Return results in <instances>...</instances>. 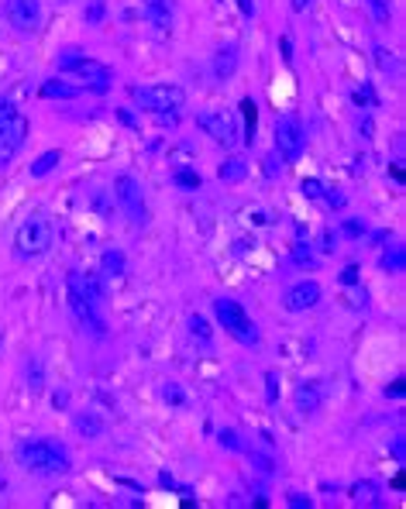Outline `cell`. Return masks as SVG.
I'll return each mask as SVG.
<instances>
[{
	"instance_id": "obj_26",
	"label": "cell",
	"mask_w": 406,
	"mask_h": 509,
	"mask_svg": "<svg viewBox=\"0 0 406 509\" xmlns=\"http://www.w3.org/2000/svg\"><path fill=\"white\" fill-rule=\"evenodd\" d=\"M248 457H251V461H255L265 475H272V471H276V461H272V457H265V454H258V451H248Z\"/></svg>"
},
{
	"instance_id": "obj_43",
	"label": "cell",
	"mask_w": 406,
	"mask_h": 509,
	"mask_svg": "<svg viewBox=\"0 0 406 509\" xmlns=\"http://www.w3.org/2000/svg\"><path fill=\"white\" fill-rule=\"evenodd\" d=\"M58 3H69V0H58Z\"/></svg>"
},
{
	"instance_id": "obj_27",
	"label": "cell",
	"mask_w": 406,
	"mask_h": 509,
	"mask_svg": "<svg viewBox=\"0 0 406 509\" xmlns=\"http://www.w3.org/2000/svg\"><path fill=\"white\" fill-rule=\"evenodd\" d=\"M76 430H83V434H100V423H97L93 416H76Z\"/></svg>"
},
{
	"instance_id": "obj_3",
	"label": "cell",
	"mask_w": 406,
	"mask_h": 509,
	"mask_svg": "<svg viewBox=\"0 0 406 509\" xmlns=\"http://www.w3.org/2000/svg\"><path fill=\"white\" fill-rule=\"evenodd\" d=\"M56 241V227L45 214H28L17 230H14V255L21 262H31V258H42Z\"/></svg>"
},
{
	"instance_id": "obj_11",
	"label": "cell",
	"mask_w": 406,
	"mask_h": 509,
	"mask_svg": "<svg viewBox=\"0 0 406 509\" xmlns=\"http://www.w3.org/2000/svg\"><path fill=\"white\" fill-rule=\"evenodd\" d=\"M320 303V283H313V279H303V283H296L286 289V296H283V306L290 310V313H306V310H313Z\"/></svg>"
},
{
	"instance_id": "obj_30",
	"label": "cell",
	"mask_w": 406,
	"mask_h": 509,
	"mask_svg": "<svg viewBox=\"0 0 406 509\" xmlns=\"http://www.w3.org/2000/svg\"><path fill=\"white\" fill-rule=\"evenodd\" d=\"M345 234H348V237H361V234H365V224H361V221H345Z\"/></svg>"
},
{
	"instance_id": "obj_17",
	"label": "cell",
	"mask_w": 406,
	"mask_h": 509,
	"mask_svg": "<svg viewBox=\"0 0 406 509\" xmlns=\"http://www.w3.org/2000/svg\"><path fill=\"white\" fill-rule=\"evenodd\" d=\"M234 65H237V49L234 45H228V49H221L217 56H214V72L224 79V76H231Z\"/></svg>"
},
{
	"instance_id": "obj_23",
	"label": "cell",
	"mask_w": 406,
	"mask_h": 509,
	"mask_svg": "<svg viewBox=\"0 0 406 509\" xmlns=\"http://www.w3.org/2000/svg\"><path fill=\"white\" fill-rule=\"evenodd\" d=\"M189 331H193V338H200L203 344H210V327H207V320H203V317H196V313H193V317H189Z\"/></svg>"
},
{
	"instance_id": "obj_34",
	"label": "cell",
	"mask_w": 406,
	"mask_h": 509,
	"mask_svg": "<svg viewBox=\"0 0 406 509\" xmlns=\"http://www.w3.org/2000/svg\"><path fill=\"white\" fill-rule=\"evenodd\" d=\"M265 382H269V402H276V372H265Z\"/></svg>"
},
{
	"instance_id": "obj_39",
	"label": "cell",
	"mask_w": 406,
	"mask_h": 509,
	"mask_svg": "<svg viewBox=\"0 0 406 509\" xmlns=\"http://www.w3.org/2000/svg\"><path fill=\"white\" fill-rule=\"evenodd\" d=\"M375 56H379V65H382V69H389V65H393V58H386V52H382V49H379Z\"/></svg>"
},
{
	"instance_id": "obj_4",
	"label": "cell",
	"mask_w": 406,
	"mask_h": 509,
	"mask_svg": "<svg viewBox=\"0 0 406 509\" xmlns=\"http://www.w3.org/2000/svg\"><path fill=\"white\" fill-rule=\"evenodd\" d=\"M214 317H217V324L224 327V334H231L237 344H244V347H258V327H255V320L248 317V310L231 299V296H217L214 299Z\"/></svg>"
},
{
	"instance_id": "obj_21",
	"label": "cell",
	"mask_w": 406,
	"mask_h": 509,
	"mask_svg": "<svg viewBox=\"0 0 406 509\" xmlns=\"http://www.w3.org/2000/svg\"><path fill=\"white\" fill-rule=\"evenodd\" d=\"M104 272L107 276H124V255L120 251H107L104 255Z\"/></svg>"
},
{
	"instance_id": "obj_9",
	"label": "cell",
	"mask_w": 406,
	"mask_h": 509,
	"mask_svg": "<svg viewBox=\"0 0 406 509\" xmlns=\"http://www.w3.org/2000/svg\"><path fill=\"white\" fill-rule=\"evenodd\" d=\"M196 127H200L207 138H214L217 145H224V148L237 145V120H234L231 113H224V111H200V113H196Z\"/></svg>"
},
{
	"instance_id": "obj_7",
	"label": "cell",
	"mask_w": 406,
	"mask_h": 509,
	"mask_svg": "<svg viewBox=\"0 0 406 509\" xmlns=\"http://www.w3.org/2000/svg\"><path fill=\"white\" fill-rule=\"evenodd\" d=\"M114 196L120 203V210L127 214V221L134 227H145L148 224V207H145V196H141V182L134 175H117L114 179Z\"/></svg>"
},
{
	"instance_id": "obj_8",
	"label": "cell",
	"mask_w": 406,
	"mask_h": 509,
	"mask_svg": "<svg viewBox=\"0 0 406 509\" xmlns=\"http://www.w3.org/2000/svg\"><path fill=\"white\" fill-rule=\"evenodd\" d=\"M306 148V127L296 113H283L276 120V152L286 159V162H296Z\"/></svg>"
},
{
	"instance_id": "obj_20",
	"label": "cell",
	"mask_w": 406,
	"mask_h": 509,
	"mask_svg": "<svg viewBox=\"0 0 406 509\" xmlns=\"http://www.w3.org/2000/svg\"><path fill=\"white\" fill-rule=\"evenodd\" d=\"M365 7L372 10V17H375L379 24H389V17H393V10H389V0H365Z\"/></svg>"
},
{
	"instance_id": "obj_19",
	"label": "cell",
	"mask_w": 406,
	"mask_h": 509,
	"mask_svg": "<svg viewBox=\"0 0 406 509\" xmlns=\"http://www.w3.org/2000/svg\"><path fill=\"white\" fill-rule=\"evenodd\" d=\"M217 175H221L224 182H241V179L248 175V166H244L241 159H228V162L217 169Z\"/></svg>"
},
{
	"instance_id": "obj_38",
	"label": "cell",
	"mask_w": 406,
	"mask_h": 509,
	"mask_svg": "<svg viewBox=\"0 0 406 509\" xmlns=\"http://www.w3.org/2000/svg\"><path fill=\"white\" fill-rule=\"evenodd\" d=\"M100 14H104V7H100V3H97V7H90V10H86V21H97V17H100Z\"/></svg>"
},
{
	"instance_id": "obj_13",
	"label": "cell",
	"mask_w": 406,
	"mask_h": 509,
	"mask_svg": "<svg viewBox=\"0 0 406 509\" xmlns=\"http://www.w3.org/2000/svg\"><path fill=\"white\" fill-rule=\"evenodd\" d=\"M145 17H148L159 31L173 28V0H145Z\"/></svg>"
},
{
	"instance_id": "obj_31",
	"label": "cell",
	"mask_w": 406,
	"mask_h": 509,
	"mask_svg": "<svg viewBox=\"0 0 406 509\" xmlns=\"http://www.w3.org/2000/svg\"><path fill=\"white\" fill-rule=\"evenodd\" d=\"M290 506H313V499L303 492H290Z\"/></svg>"
},
{
	"instance_id": "obj_40",
	"label": "cell",
	"mask_w": 406,
	"mask_h": 509,
	"mask_svg": "<svg viewBox=\"0 0 406 509\" xmlns=\"http://www.w3.org/2000/svg\"><path fill=\"white\" fill-rule=\"evenodd\" d=\"M237 7H241V14H251L255 7H251V0H237Z\"/></svg>"
},
{
	"instance_id": "obj_5",
	"label": "cell",
	"mask_w": 406,
	"mask_h": 509,
	"mask_svg": "<svg viewBox=\"0 0 406 509\" xmlns=\"http://www.w3.org/2000/svg\"><path fill=\"white\" fill-rule=\"evenodd\" d=\"M58 69H62V72H76V76H79L86 86H93V90H107V86L114 83V69H111V65L83 56L79 49H65V52L58 56Z\"/></svg>"
},
{
	"instance_id": "obj_37",
	"label": "cell",
	"mask_w": 406,
	"mask_h": 509,
	"mask_svg": "<svg viewBox=\"0 0 406 509\" xmlns=\"http://www.w3.org/2000/svg\"><path fill=\"white\" fill-rule=\"evenodd\" d=\"M162 396H166V399H173V402H182V393H179V389H175V386H169V389H166V393H162Z\"/></svg>"
},
{
	"instance_id": "obj_25",
	"label": "cell",
	"mask_w": 406,
	"mask_h": 509,
	"mask_svg": "<svg viewBox=\"0 0 406 509\" xmlns=\"http://www.w3.org/2000/svg\"><path fill=\"white\" fill-rule=\"evenodd\" d=\"M173 182H175V186H186V189H196V186H200V175H196V172H189V169H179L173 175Z\"/></svg>"
},
{
	"instance_id": "obj_36",
	"label": "cell",
	"mask_w": 406,
	"mask_h": 509,
	"mask_svg": "<svg viewBox=\"0 0 406 509\" xmlns=\"http://www.w3.org/2000/svg\"><path fill=\"white\" fill-rule=\"evenodd\" d=\"M403 437H396V444H393V454H396V461H400V464H403Z\"/></svg>"
},
{
	"instance_id": "obj_22",
	"label": "cell",
	"mask_w": 406,
	"mask_h": 509,
	"mask_svg": "<svg viewBox=\"0 0 406 509\" xmlns=\"http://www.w3.org/2000/svg\"><path fill=\"white\" fill-rule=\"evenodd\" d=\"M382 269H389V272H403V248L386 251V255H382Z\"/></svg>"
},
{
	"instance_id": "obj_10",
	"label": "cell",
	"mask_w": 406,
	"mask_h": 509,
	"mask_svg": "<svg viewBox=\"0 0 406 509\" xmlns=\"http://www.w3.org/2000/svg\"><path fill=\"white\" fill-rule=\"evenodd\" d=\"M3 14L21 35H35L42 28V0H7Z\"/></svg>"
},
{
	"instance_id": "obj_15",
	"label": "cell",
	"mask_w": 406,
	"mask_h": 509,
	"mask_svg": "<svg viewBox=\"0 0 406 509\" xmlns=\"http://www.w3.org/2000/svg\"><path fill=\"white\" fill-rule=\"evenodd\" d=\"M58 162H62V152H58V148H49V152H42V155L31 162V175L42 179V175H49V172L56 169Z\"/></svg>"
},
{
	"instance_id": "obj_41",
	"label": "cell",
	"mask_w": 406,
	"mask_h": 509,
	"mask_svg": "<svg viewBox=\"0 0 406 509\" xmlns=\"http://www.w3.org/2000/svg\"><path fill=\"white\" fill-rule=\"evenodd\" d=\"M310 7V0H292V10H306Z\"/></svg>"
},
{
	"instance_id": "obj_33",
	"label": "cell",
	"mask_w": 406,
	"mask_h": 509,
	"mask_svg": "<svg viewBox=\"0 0 406 509\" xmlns=\"http://www.w3.org/2000/svg\"><path fill=\"white\" fill-rule=\"evenodd\" d=\"M296 262H299V265H317V262H313V255H310V251H303V244L296 248Z\"/></svg>"
},
{
	"instance_id": "obj_16",
	"label": "cell",
	"mask_w": 406,
	"mask_h": 509,
	"mask_svg": "<svg viewBox=\"0 0 406 509\" xmlns=\"http://www.w3.org/2000/svg\"><path fill=\"white\" fill-rule=\"evenodd\" d=\"M76 93H79L76 86L58 83V79H45V83H42V97H49V100H72Z\"/></svg>"
},
{
	"instance_id": "obj_2",
	"label": "cell",
	"mask_w": 406,
	"mask_h": 509,
	"mask_svg": "<svg viewBox=\"0 0 406 509\" xmlns=\"http://www.w3.org/2000/svg\"><path fill=\"white\" fill-rule=\"evenodd\" d=\"M14 454H17L21 468H28L31 475L56 478V475H69V471H72V457H69V451H65L58 441H49V437L17 441Z\"/></svg>"
},
{
	"instance_id": "obj_28",
	"label": "cell",
	"mask_w": 406,
	"mask_h": 509,
	"mask_svg": "<svg viewBox=\"0 0 406 509\" xmlns=\"http://www.w3.org/2000/svg\"><path fill=\"white\" fill-rule=\"evenodd\" d=\"M221 444H224V448H231V451H241V441H237V434H234V430H221Z\"/></svg>"
},
{
	"instance_id": "obj_29",
	"label": "cell",
	"mask_w": 406,
	"mask_h": 509,
	"mask_svg": "<svg viewBox=\"0 0 406 509\" xmlns=\"http://www.w3.org/2000/svg\"><path fill=\"white\" fill-rule=\"evenodd\" d=\"M303 193H306V196H320V193H324V186H320L317 179H303Z\"/></svg>"
},
{
	"instance_id": "obj_32",
	"label": "cell",
	"mask_w": 406,
	"mask_h": 509,
	"mask_svg": "<svg viewBox=\"0 0 406 509\" xmlns=\"http://www.w3.org/2000/svg\"><path fill=\"white\" fill-rule=\"evenodd\" d=\"M341 283H345V285H354V283H358V269H354V265H348V269L341 272Z\"/></svg>"
},
{
	"instance_id": "obj_24",
	"label": "cell",
	"mask_w": 406,
	"mask_h": 509,
	"mask_svg": "<svg viewBox=\"0 0 406 509\" xmlns=\"http://www.w3.org/2000/svg\"><path fill=\"white\" fill-rule=\"evenodd\" d=\"M14 113H17L14 100H10V97H0V134H3V127L14 120Z\"/></svg>"
},
{
	"instance_id": "obj_12",
	"label": "cell",
	"mask_w": 406,
	"mask_h": 509,
	"mask_svg": "<svg viewBox=\"0 0 406 509\" xmlns=\"http://www.w3.org/2000/svg\"><path fill=\"white\" fill-rule=\"evenodd\" d=\"M24 138H28V117L17 111V113H14V120H10V124L3 127V134H0V166H3V162H10V159L21 152Z\"/></svg>"
},
{
	"instance_id": "obj_42",
	"label": "cell",
	"mask_w": 406,
	"mask_h": 509,
	"mask_svg": "<svg viewBox=\"0 0 406 509\" xmlns=\"http://www.w3.org/2000/svg\"><path fill=\"white\" fill-rule=\"evenodd\" d=\"M0 344H3V331H0Z\"/></svg>"
},
{
	"instance_id": "obj_14",
	"label": "cell",
	"mask_w": 406,
	"mask_h": 509,
	"mask_svg": "<svg viewBox=\"0 0 406 509\" xmlns=\"http://www.w3.org/2000/svg\"><path fill=\"white\" fill-rule=\"evenodd\" d=\"M296 406H299V413H313V409L320 406V389H317V382H303V386L296 389Z\"/></svg>"
},
{
	"instance_id": "obj_18",
	"label": "cell",
	"mask_w": 406,
	"mask_h": 509,
	"mask_svg": "<svg viewBox=\"0 0 406 509\" xmlns=\"http://www.w3.org/2000/svg\"><path fill=\"white\" fill-rule=\"evenodd\" d=\"M351 499H354L358 506H361V503H365V506H375V503H379V485H375V482H358V485L351 489Z\"/></svg>"
},
{
	"instance_id": "obj_6",
	"label": "cell",
	"mask_w": 406,
	"mask_h": 509,
	"mask_svg": "<svg viewBox=\"0 0 406 509\" xmlns=\"http://www.w3.org/2000/svg\"><path fill=\"white\" fill-rule=\"evenodd\" d=\"M131 100L141 107V111L152 113H166V111H182L186 104V93L173 86V83H152V86H134L131 90Z\"/></svg>"
},
{
	"instance_id": "obj_1",
	"label": "cell",
	"mask_w": 406,
	"mask_h": 509,
	"mask_svg": "<svg viewBox=\"0 0 406 509\" xmlns=\"http://www.w3.org/2000/svg\"><path fill=\"white\" fill-rule=\"evenodd\" d=\"M65 299L72 320L83 327V334L107 338V317H104V285L93 272H69Z\"/></svg>"
},
{
	"instance_id": "obj_35",
	"label": "cell",
	"mask_w": 406,
	"mask_h": 509,
	"mask_svg": "<svg viewBox=\"0 0 406 509\" xmlns=\"http://www.w3.org/2000/svg\"><path fill=\"white\" fill-rule=\"evenodd\" d=\"M386 396H393V399H400V396H403V379H396V382H393V386L386 389Z\"/></svg>"
}]
</instances>
